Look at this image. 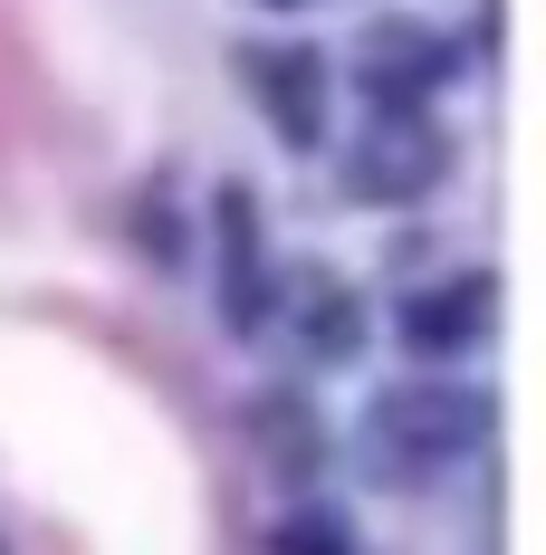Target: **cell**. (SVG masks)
Returning a JSON list of instances; mask_svg holds the SVG:
<instances>
[]
</instances>
